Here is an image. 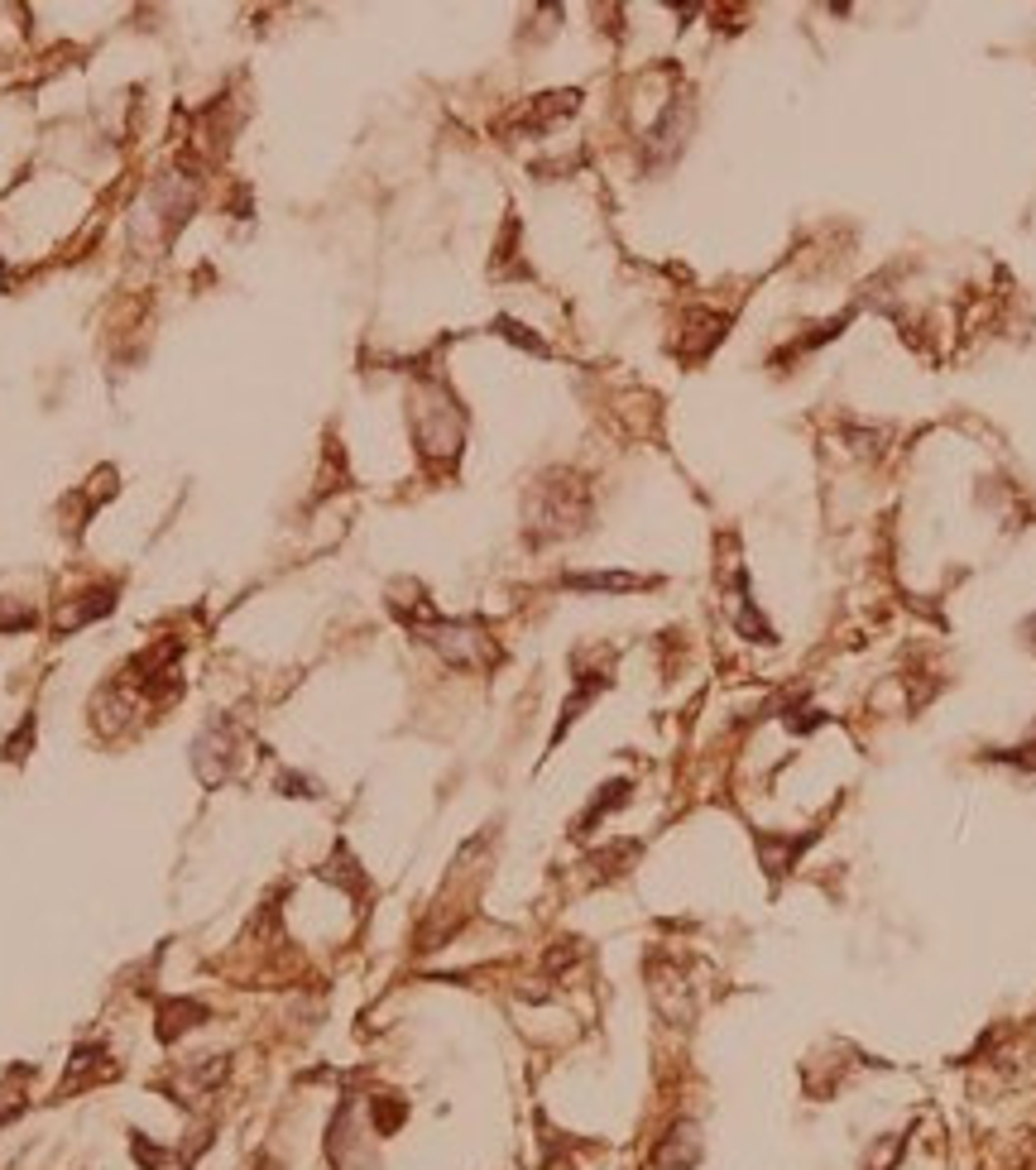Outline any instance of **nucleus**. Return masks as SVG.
<instances>
[{
    "mask_svg": "<svg viewBox=\"0 0 1036 1170\" xmlns=\"http://www.w3.org/2000/svg\"><path fill=\"white\" fill-rule=\"evenodd\" d=\"M561 585H571V590H643V585H653V581L629 576V571H567V576H561Z\"/></svg>",
    "mask_w": 1036,
    "mask_h": 1170,
    "instance_id": "6",
    "label": "nucleus"
},
{
    "mask_svg": "<svg viewBox=\"0 0 1036 1170\" xmlns=\"http://www.w3.org/2000/svg\"><path fill=\"white\" fill-rule=\"evenodd\" d=\"M687 125H691V111L681 101H672L663 111V121L653 125V135H648V163H667L672 153L681 149V135H687Z\"/></svg>",
    "mask_w": 1036,
    "mask_h": 1170,
    "instance_id": "4",
    "label": "nucleus"
},
{
    "mask_svg": "<svg viewBox=\"0 0 1036 1170\" xmlns=\"http://www.w3.org/2000/svg\"><path fill=\"white\" fill-rule=\"evenodd\" d=\"M413 633L437 648L451 667L475 671V667H494L499 662V648H494V638L485 633L480 619H437V614H428L422 624H413Z\"/></svg>",
    "mask_w": 1036,
    "mask_h": 1170,
    "instance_id": "2",
    "label": "nucleus"
},
{
    "mask_svg": "<svg viewBox=\"0 0 1036 1170\" xmlns=\"http://www.w3.org/2000/svg\"><path fill=\"white\" fill-rule=\"evenodd\" d=\"M591 518V494L576 475H547L538 480L533 499H528V528L533 538H567Z\"/></svg>",
    "mask_w": 1036,
    "mask_h": 1170,
    "instance_id": "1",
    "label": "nucleus"
},
{
    "mask_svg": "<svg viewBox=\"0 0 1036 1170\" xmlns=\"http://www.w3.org/2000/svg\"><path fill=\"white\" fill-rule=\"evenodd\" d=\"M418 442L428 456H456L461 452V412L446 389H432L428 404H418Z\"/></svg>",
    "mask_w": 1036,
    "mask_h": 1170,
    "instance_id": "3",
    "label": "nucleus"
},
{
    "mask_svg": "<svg viewBox=\"0 0 1036 1170\" xmlns=\"http://www.w3.org/2000/svg\"><path fill=\"white\" fill-rule=\"evenodd\" d=\"M605 791H609V797H595V806L585 811L581 821H576V835H591V825L600 821V815H605V811H615V806H624V801H629V782H609Z\"/></svg>",
    "mask_w": 1036,
    "mask_h": 1170,
    "instance_id": "7",
    "label": "nucleus"
},
{
    "mask_svg": "<svg viewBox=\"0 0 1036 1170\" xmlns=\"http://www.w3.org/2000/svg\"><path fill=\"white\" fill-rule=\"evenodd\" d=\"M494 331H499V336H509L514 346L533 350V356H547V341H543V336H533V331H528V326H518L514 317H499V322H494Z\"/></svg>",
    "mask_w": 1036,
    "mask_h": 1170,
    "instance_id": "8",
    "label": "nucleus"
},
{
    "mask_svg": "<svg viewBox=\"0 0 1036 1170\" xmlns=\"http://www.w3.org/2000/svg\"><path fill=\"white\" fill-rule=\"evenodd\" d=\"M696 1156H701L696 1127H691V1122H681L672 1137H667V1146L657 1151V1170H687V1166H696Z\"/></svg>",
    "mask_w": 1036,
    "mask_h": 1170,
    "instance_id": "5",
    "label": "nucleus"
}]
</instances>
